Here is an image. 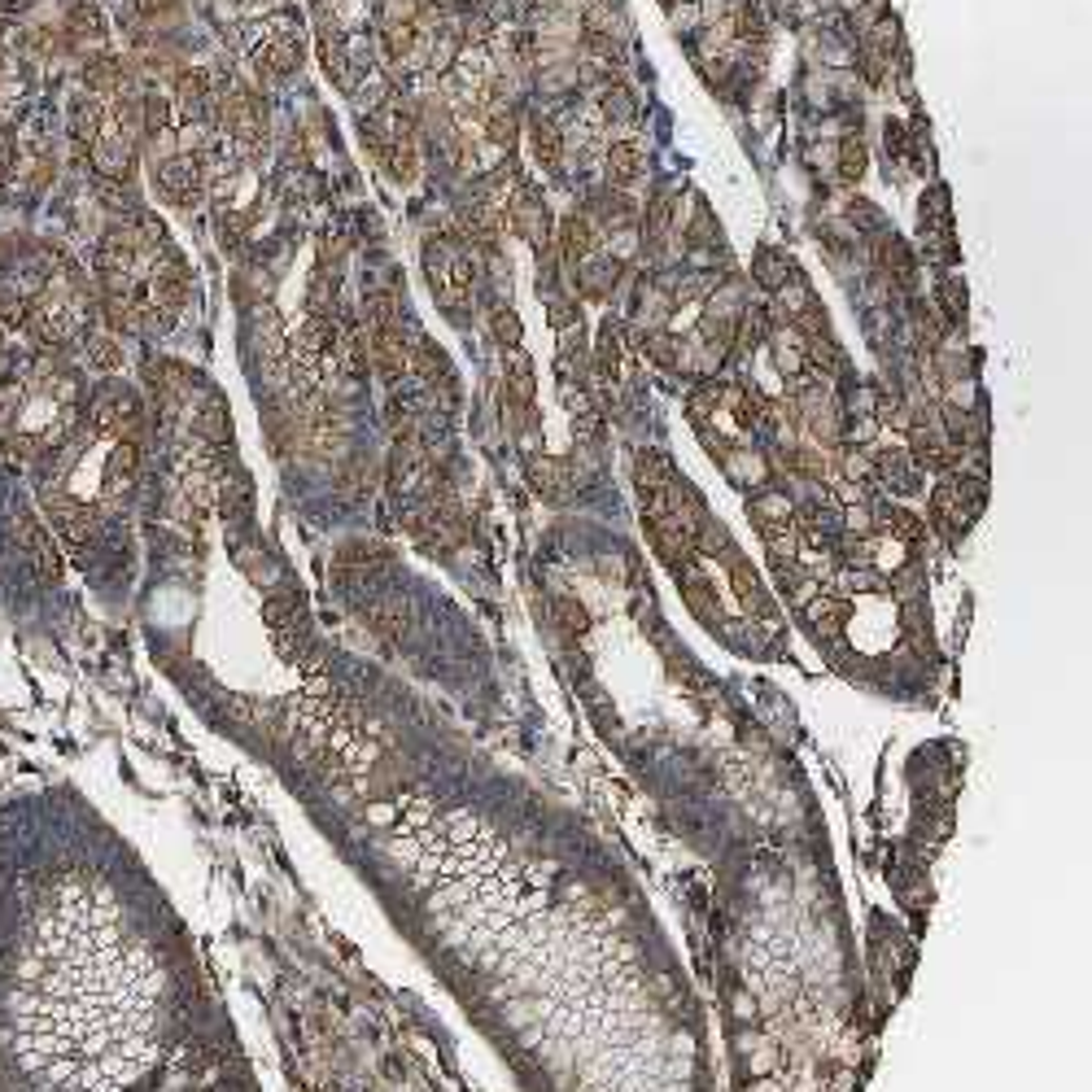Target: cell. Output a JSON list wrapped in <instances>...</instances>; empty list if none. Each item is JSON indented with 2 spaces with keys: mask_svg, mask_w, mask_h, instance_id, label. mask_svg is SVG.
Here are the masks:
<instances>
[{
  "mask_svg": "<svg viewBox=\"0 0 1092 1092\" xmlns=\"http://www.w3.org/2000/svg\"><path fill=\"white\" fill-rule=\"evenodd\" d=\"M713 866V996L734 1092H861L878 1022L866 1018L821 817Z\"/></svg>",
  "mask_w": 1092,
  "mask_h": 1092,
  "instance_id": "obj_1",
  "label": "cell"
},
{
  "mask_svg": "<svg viewBox=\"0 0 1092 1092\" xmlns=\"http://www.w3.org/2000/svg\"><path fill=\"white\" fill-rule=\"evenodd\" d=\"M918 236H922V254L935 262L953 258V219H949V193L939 184L922 197L918 205Z\"/></svg>",
  "mask_w": 1092,
  "mask_h": 1092,
  "instance_id": "obj_2",
  "label": "cell"
},
{
  "mask_svg": "<svg viewBox=\"0 0 1092 1092\" xmlns=\"http://www.w3.org/2000/svg\"><path fill=\"white\" fill-rule=\"evenodd\" d=\"M44 508H48V516H53V524H57V534H62L71 547H87L93 542V534H97V512L87 508V503H79V498H71V494H44Z\"/></svg>",
  "mask_w": 1092,
  "mask_h": 1092,
  "instance_id": "obj_3",
  "label": "cell"
},
{
  "mask_svg": "<svg viewBox=\"0 0 1092 1092\" xmlns=\"http://www.w3.org/2000/svg\"><path fill=\"white\" fill-rule=\"evenodd\" d=\"M508 219H512V227H516L534 250H547V245H551V211H547L542 193L520 188V193L508 201Z\"/></svg>",
  "mask_w": 1092,
  "mask_h": 1092,
  "instance_id": "obj_4",
  "label": "cell"
},
{
  "mask_svg": "<svg viewBox=\"0 0 1092 1092\" xmlns=\"http://www.w3.org/2000/svg\"><path fill=\"white\" fill-rule=\"evenodd\" d=\"M158 188H162V197L175 201V205H193V201L201 197V162L188 158V154L166 158V162L158 166Z\"/></svg>",
  "mask_w": 1092,
  "mask_h": 1092,
  "instance_id": "obj_5",
  "label": "cell"
},
{
  "mask_svg": "<svg viewBox=\"0 0 1092 1092\" xmlns=\"http://www.w3.org/2000/svg\"><path fill=\"white\" fill-rule=\"evenodd\" d=\"M184 298H188V267L180 258H162L158 267H154V280H150V306H158V311H180L184 306Z\"/></svg>",
  "mask_w": 1092,
  "mask_h": 1092,
  "instance_id": "obj_6",
  "label": "cell"
},
{
  "mask_svg": "<svg viewBox=\"0 0 1092 1092\" xmlns=\"http://www.w3.org/2000/svg\"><path fill=\"white\" fill-rule=\"evenodd\" d=\"M14 538L22 542V551H32V555H36V564H40V573H44L48 581L62 577V555H57V547L48 542L44 524H40L36 516L18 512V516H14Z\"/></svg>",
  "mask_w": 1092,
  "mask_h": 1092,
  "instance_id": "obj_7",
  "label": "cell"
},
{
  "mask_svg": "<svg viewBox=\"0 0 1092 1092\" xmlns=\"http://www.w3.org/2000/svg\"><path fill=\"white\" fill-rule=\"evenodd\" d=\"M534 390H538V380H534V363H529V354H524L520 345H512V350H508V380H503V398L512 402V411H516V416H524V411L534 406Z\"/></svg>",
  "mask_w": 1092,
  "mask_h": 1092,
  "instance_id": "obj_8",
  "label": "cell"
},
{
  "mask_svg": "<svg viewBox=\"0 0 1092 1092\" xmlns=\"http://www.w3.org/2000/svg\"><path fill=\"white\" fill-rule=\"evenodd\" d=\"M874 262H878V272L888 276L892 284H913V272H918V262H913V250L900 241V236H892V232H882L878 241H874Z\"/></svg>",
  "mask_w": 1092,
  "mask_h": 1092,
  "instance_id": "obj_9",
  "label": "cell"
},
{
  "mask_svg": "<svg viewBox=\"0 0 1092 1092\" xmlns=\"http://www.w3.org/2000/svg\"><path fill=\"white\" fill-rule=\"evenodd\" d=\"M136 472H140V446H136V437H118L114 451H110V459H105V490H110V494L132 490Z\"/></svg>",
  "mask_w": 1092,
  "mask_h": 1092,
  "instance_id": "obj_10",
  "label": "cell"
},
{
  "mask_svg": "<svg viewBox=\"0 0 1092 1092\" xmlns=\"http://www.w3.org/2000/svg\"><path fill=\"white\" fill-rule=\"evenodd\" d=\"M590 250H595V236H590V223L569 215L564 223H559V254H564L569 267H577V262H581Z\"/></svg>",
  "mask_w": 1092,
  "mask_h": 1092,
  "instance_id": "obj_11",
  "label": "cell"
},
{
  "mask_svg": "<svg viewBox=\"0 0 1092 1092\" xmlns=\"http://www.w3.org/2000/svg\"><path fill=\"white\" fill-rule=\"evenodd\" d=\"M175 97H180L184 114H201V105L211 101V75L197 71V66L180 71V75H175Z\"/></svg>",
  "mask_w": 1092,
  "mask_h": 1092,
  "instance_id": "obj_12",
  "label": "cell"
},
{
  "mask_svg": "<svg viewBox=\"0 0 1092 1092\" xmlns=\"http://www.w3.org/2000/svg\"><path fill=\"white\" fill-rule=\"evenodd\" d=\"M608 175H612V184L638 180V175H642V150H638V144H630V140L612 144V150H608Z\"/></svg>",
  "mask_w": 1092,
  "mask_h": 1092,
  "instance_id": "obj_13",
  "label": "cell"
},
{
  "mask_svg": "<svg viewBox=\"0 0 1092 1092\" xmlns=\"http://www.w3.org/2000/svg\"><path fill=\"white\" fill-rule=\"evenodd\" d=\"M770 323H774V315L765 311V306H748V311L739 315V323H734V345L756 350L765 337H770Z\"/></svg>",
  "mask_w": 1092,
  "mask_h": 1092,
  "instance_id": "obj_14",
  "label": "cell"
},
{
  "mask_svg": "<svg viewBox=\"0 0 1092 1092\" xmlns=\"http://www.w3.org/2000/svg\"><path fill=\"white\" fill-rule=\"evenodd\" d=\"M529 150H534V158H538V166H559V154H564V140H559V132L551 127V123H542V118H534V127H529Z\"/></svg>",
  "mask_w": 1092,
  "mask_h": 1092,
  "instance_id": "obj_15",
  "label": "cell"
},
{
  "mask_svg": "<svg viewBox=\"0 0 1092 1092\" xmlns=\"http://www.w3.org/2000/svg\"><path fill=\"white\" fill-rule=\"evenodd\" d=\"M298 62H302V44L293 36H280V40H272L267 48H262V66H267L272 75H293V71H298Z\"/></svg>",
  "mask_w": 1092,
  "mask_h": 1092,
  "instance_id": "obj_16",
  "label": "cell"
},
{
  "mask_svg": "<svg viewBox=\"0 0 1092 1092\" xmlns=\"http://www.w3.org/2000/svg\"><path fill=\"white\" fill-rule=\"evenodd\" d=\"M83 83L93 87V93H114V87L123 83V62H118V57H110V53L93 57V62H87V71H83Z\"/></svg>",
  "mask_w": 1092,
  "mask_h": 1092,
  "instance_id": "obj_17",
  "label": "cell"
},
{
  "mask_svg": "<svg viewBox=\"0 0 1092 1092\" xmlns=\"http://www.w3.org/2000/svg\"><path fill=\"white\" fill-rule=\"evenodd\" d=\"M66 32H75L79 40H97L105 36V18L97 5H71L66 9Z\"/></svg>",
  "mask_w": 1092,
  "mask_h": 1092,
  "instance_id": "obj_18",
  "label": "cell"
},
{
  "mask_svg": "<svg viewBox=\"0 0 1092 1092\" xmlns=\"http://www.w3.org/2000/svg\"><path fill=\"white\" fill-rule=\"evenodd\" d=\"M75 140H79V150H83V154L101 140V110H97V101L75 105Z\"/></svg>",
  "mask_w": 1092,
  "mask_h": 1092,
  "instance_id": "obj_19",
  "label": "cell"
},
{
  "mask_svg": "<svg viewBox=\"0 0 1092 1092\" xmlns=\"http://www.w3.org/2000/svg\"><path fill=\"white\" fill-rule=\"evenodd\" d=\"M385 166H390V175H394L398 184H411V180H416V144H411V140H394L390 154H385Z\"/></svg>",
  "mask_w": 1092,
  "mask_h": 1092,
  "instance_id": "obj_20",
  "label": "cell"
},
{
  "mask_svg": "<svg viewBox=\"0 0 1092 1092\" xmlns=\"http://www.w3.org/2000/svg\"><path fill=\"white\" fill-rule=\"evenodd\" d=\"M166 123H171V105H166V97L150 93V97L140 101V127H144V136H162Z\"/></svg>",
  "mask_w": 1092,
  "mask_h": 1092,
  "instance_id": "obj_21",
  "label": "cell"
},
{
  "mask_svg": "<svg viewBox=\"0 0 1092 1092\" xmlns=\"http://www.w3.org/2000/svg\"><path fill=\"white\" fill-rule=\"evenodd\" d=\"M861 175H866V144H861L857 136H848V140H843V150H839V180L857 184Z\"/></svg>",
  "mask_w": 1092,
  "mask_h": 1092,
  "instance_id": "obj_22",
  "label": "cell"
},
{
  "mask_svg": "<svg viewBox=\"0 0 1092 1092\" xmlns=\"http://www.w3.org/2000/svg\"><path fill=\"white\" fill-rule=\"evenodd\" d=\"M756 280H760L765 289H770V293H778V289L791 284L795 276H787V262H782L778 254L765 250V254H756Z\"/></svg>",
  "mask_w": 1092,
  "mask_h": 1092,
  "instance_id": "obj_23",
  "label": "cell"
},
{
  "mask_svg": "<svg viewBox=\"0 0 1092 1092\" xmlns=\"http://www.w3.org/2000/svg\"><path fill=\"white\" fill-rule=\"evenodd\" d=\"M87 359H93L101 372H118L123 368V350H118L114 337H97L93 345H87Z\"/></svg>",
  "mask_w": 1092,
  "mask_h": 1092,
  "instance_id": "obj_24",
  "label": "cell"
},
{
  "mask_svg": "<svg viewBox=\"0 0 1092 1092\" xmlns=\"http://www.w3.org/2000/svg\"><path fill=\"white\" fill-rule=\"evenodd\" d=\"M485 132H490L494 144H503V150H508V144L516 140V114H512V110H494V114L485 118Z\"/></svg>",
  "mask_w": 1092,
  "mask_h": 1092,
  "instance_id": "obj_25",
  "label": "cell"
},
{
  "mask_svg": "<svg viewBox=\"0 0 1092 1092\" xmlns=\"http://www.w3.org/2000/svg\"><path fill=\"white\" fill-rule=\"evenodd\" d=\"M26 311H32V302H22L18 293L9 289V284H0V323H26Z\"/></svg>",
  "mask_w": 1092,
  "mask_h": 1092,
  "instance_id": "obj_26",
  "label": "cell"
},
{
  "mask_svg": "<svg viewBox=\"0 0 1092 1092\" xmlns=\"http://www.w3.org/2000/svg\"><path fill=\"white\" fill-rule=\"evenodd\" d=\"M848 223L874 232V227H882V215L874 211V201H852V205H848Z\"/></svg>",
  "mask_w": 1092,
  "mask_h": 1092,
  "instance_id": "obj_27",
  "label": "cell"
},
{
  "mask_svg": "<svg viewBox=\"0 0 1092 1092\" xmlns=\"http://www.w3.org/2000/svg\"><path fill=\"white\" fill-rule=\"evenodd\" d=\"M385 44H390V53H394V57L411 53V44H416V26H411V22H394L390 32H385Z\"/></svg>",
  "mask_w": 1092,
  "mask_h": 1092,
  "instance_id": "obj_28",
  "label": "cell"
},
{
  "mask_svg": "<svg viewBox=\"0 0 1092 1092\" xmlns=\"http://www.w3.org/2000/svg\"><path fill=\"white\" fill-rule=\"evenodd\" d=\"M494 337L503 341L508 350H512V345H520V319H516L512 311H498V315H494Z\"/></svg>",
  "mask_w": 1092,
  "mask_h": 1092,
  "instance_id": "obj_29",
  "label": "cell"
},
{
  "mask_svg": "<svg viewBox=\"0 0 1092 1092\" xmlns=\"http://www.w3.org/2000/svg\"><path fill=\"white\" fill-rule=\"evenodd\" d=\"M939 298H944V315H949V319H961V306H966V298H961V284H957L953 276L939 284Z\"/></svg>",
  "mask_w": 1092,
  "mask_h": 1092,
  "instance_id": "obj_30",
  "label": "cell"
},
{
  "mask_svg": "<svg viewBox=\"0 0 1092 1092\" xmlns=\"http://www.w3.org/2000/svg\"><path fill=\"white\" fill-rule=\"evenodd\" d=\"M603 114H608V118H630V114H634L626 87H612V93H603Z\"/></svg>",
  "mask_w": 1092,
  "mask_h": 1092,
  "instance_id": "obj_31",
  "label": "cell"
},
{
  "mask_svg": "<svg viewBox=\"0 0 1092 1092\" xmlns=\"http://www.w3.org/2000/svg\"><path fill=\"white\" fill-rule=\"evenodd\" d=\"M888 150H892V158H909V136L900 123H888Z\"/></svg>",
  "mask_w": 1092,
  "mask_h": 1092,
  "instance_id": "obj_32",
  "label": "cell"
},
{
  "mask_svg": "<svg viewBox=\"0 0 1092 1092\" xmlns=\"http://www.w3.org/2000/svg\"><path fill=\"white\" fill-rule=\"evenodd\" d=\"M175 5V0H136V9L144 14V18H158V14H166Z\"/></svg>",
  "mask_w": 1092,
  "mask_h": 1092,
  "instance_id": "obj_33",
  "label": "cell"
},
{
  "mask_svg": "<svg viewBox=\"0 0 1092 1092\" xmlns=\"http://www.w3.org/2000/svg\"><path fill=\"white\" fill-rule=\"evenodd\" d=\"M5 175H9V150H0V184H5Z\"/></svg>",
  "mask_w": 1092,
  "mask_h": 1092,
  "instance_id": "obj_34",
  "label": "cell"
}]
</instances>
